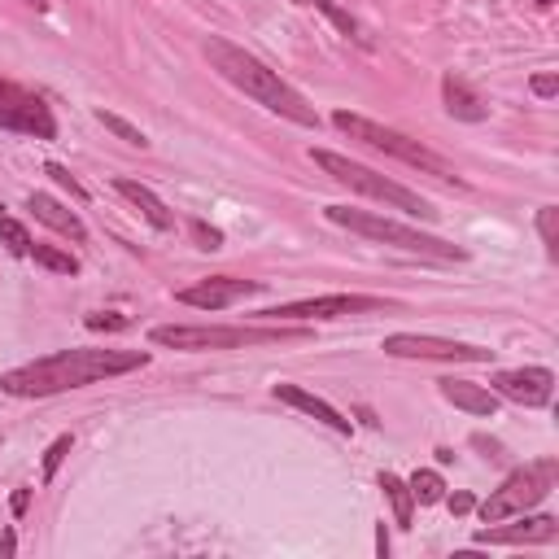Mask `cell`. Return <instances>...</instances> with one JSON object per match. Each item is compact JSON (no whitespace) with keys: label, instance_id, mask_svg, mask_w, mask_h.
Returning a JSON list of instances; mask_svg holds the SVG:
<instances>
[{"label":"cell","instance_id":"1","mask_svg":"<svg viewBox=\"0 0 559 559\" xmlns=\"http://www.w3.org/2000/svg\"><path fill=\"white\" fill-rule=\"evenodd\" d=\"M136 367H149V350H57L5 372L0 389L9 398H53L66 394V389H83L97 385V380L136 372Z\"/></svg>","mask_w":559,"mask_h":559},{"label":"cell","instance_id":"2","mask_svg":"<svg viewBox=\"0 0 559 559\" xmlns=\"http://www.w3.org/2000/svg\"><path fill=\"white\" fill-rule=\"evenodd\" d=\"M206 57H210V66L232 83V88H241L245 97H254L258 105H267L271 114H284V118H293V123H302V127H319V114L306 105L302 92L289 88V83L280 79V70L263 66L254 53L236 49V44L223 40V35H210V40H206Z\"/></svg>","mask_w":559,"mask_h":559},{"label":"cell","instance_id":"3","mask_svg":"<svg viewBox=\"0 0 559 559\" xmlns=\"http://www.w3.org/2000/svg\"><path fill=\"white\" fill-rule=\"evenodd\" d=\"M324 214L337 223V228H350V232L367 236V241H380V245H394V249H402V254H420V258H433V263H463V258H468V249L463 245H450V241H442V236L407 228V223L385 219V214H376V210L328 206Z\"/></svg>","mask_w":559,"mask_h":559},{"label":"cell","instance_id":"4","mask_svg":"<svg viewBox=\"0 0 559 559\" xmlns=\"http://www.w3.org/2000/svg\"><path fill=\"white\" fill-rule=\"evenodd\" d=\"M311 158H315V166H324V171H328L337 184H346V188H354V193H363V197L380 201V206H394V210L411 214V219H424V223H433V219H437V210L428 206V201H424L420 193H411V188L394 184L389 175L372 171V166L350 162V158H341V153H332V149H311Z\"/></svg>","mask_w":559,"mask_h":559},{"label":"cell","instance_id":"5","mask_svg":"<svg viewBox=\"0 0 559 559\" xmlns=\"http://www.w3.org/2000/svg\"><path fill=\"white\" fill-rule=\"evenodd\" d=\"M332 127H337V132H346L350 140H363V145H372L380 153H389V158L415 166V171H428V175H437V180H446V184H463L455 175V166H450L442 153L424 149L420 140L402 136V132H394V127H385V123H372V118L350 114V110H337V114H332Z\"/></svg>","mask_w":559,"mask_h":559},{"label":"cell","instance_id":"6","mask_svg":"<svg viewBox=\"0 0 559 559\" xmlns=\"http://www.w3.org/2000/svg\"><path fill=\"white\" fill-rule=\"evenodd\" d=\"M289 328H219V324H162L149 332L153 346L166 350H241L267 346V341H289Z\"/></svg>","mask_w":559,"mask_h":559},{"label":"cell","instance_id":"7","mask_svg":"<svg viewBox=\"0 0 559 559\" xmlns=\"http://www.w3.org/2000/svg\"><path fill=\"white\" fill-rule=\"evenodd\" d=\"M555 477H559V468H555L551 459H546V463H533V468L511 472V477L481 503V520H485V525H498V520H511V516H520V511L538 507L542 498L551 494Z\"/></svg>","mask_w":559,"mask_h":559},{"label":"cell","instance_id":"8","mask_svg":"<svg viewBox=\"0 0 559 559\" xmlns=\"http://www.w3.org/2000/svg\"><path fill=\"white\" fill-rule=\"evenodd\" d=\"M0 127L22 132V136H35V140H53L57 136V118L49 110V101H44L40 92L14 83V79H0Z\"/></svg>","mask_w":559,"mask_h":559},{"label":"cell","instance_id":"9","mask_svg":"<svg viewBox=\"0 0 559 559\" xmlns=\"http://www.w3.org/2000/svg\"><path fill=\"white\" fill-rule=\"evenodd\" d=\"M389 359H433V363H490L494 350L485 346H463V341H446V337H420V332H394L385 337Z\"/></svg>","mask_w":559,"mask_h":559},{"label":"cell","instance_id":"10","mask_svg":"<svg viewBox=\"0 0 559 559\" xmlns=\"http://www.w3.org/2000/svg\"><path fill=\"white\" fill-rule=\"evenodd\" d=\"M380 297H363V293H324V297H306V302H289V306H271V311H258L271 324H284V319H346V315H367L380 311Z\"/></svg>","mask_w":559,"mask_h":559},{"label":"cell","instance_id":"11","mask_svg":"<svg viewBox=\"0 0 559 559\" xmlns=\"http://www.w3.org/2000/svg\"><path fill=\"white\" fill-rule=\"evenodd\" d=\"M494 394L507 402H520V407H546L555 394V372L551 367H516V372H498Z\"/></svg>","mask_w":559,"mask_h":559},{"label":"cell","instance_id":"12","mask_svg":"<svg viewBox=\"0 0 559 559\" xmlns=\"http://www.w3.org/2000/svg\"><path fill=\"white\" fill-rule=\"evenodd\" d=\"M263 284L258 280H236V276H210V280H197L188 284V289H180L175 297H180L184 306H197V311H228L232 302H241V297L258 293Z\"/></svg>","mask_w":559,"mask_h":559},{"label":"cell","instance_id":"13","mask_svg":"<svg viewBox=\"0 0 559 559\" xmlns=\"http://www.w3.org/2000/svg\"><path fill=\"white\" fill-rule=\"evenodd\" d=\"M516 525H503L498 529H481L477 533V546H538V542H555L559 538V520L555 516H511Z\"/></svg>","mask_w":559,"mask_h":559},{"label":"cell","instance_id":"14","mask_svg":"<svg viewBox=\"0 0 559 559\" xmlns=\"http://www.w3.org/2000/svg\"><path fill=\"white\" fill-rule=\"evenodd\" d=\"M27 210L44 223V228L62 232V236H70V241H83V236H88V228H83L79 214H75V210H66L62 201L49 197V193H31V197H27Z\"/></svg>","mask_w":559,"mask_h":559},{"label":"cell","instance_id":"15","mask_svg":"<svg viewBox=\"0 0 559 559\" xmlns=\"http://www.w3.org/2000/svg\"><path fill=\"white\" fill-rule=\"evenodd\" d=\"M276 398L289 402V407H297V411H306V415H315V420H324L332 433H350V420H346V415L332 407V402L315 398L311 389H302V385H276Z\"/></svg>","mask_w":559,"mask_h":559},{"label":"cell","instance_id":"16","mask_svg":"<svg viewBox=\"0 0 559 559\" xmlns=\"http://www.w3.org/2000/svg\"><path fill=\"white\" fill-rule=\"evenodd\" d=\"M442 101H446V114L463 118V123H485V118H490V105H485L481 92H472L468 83L455 79V75L442 79Z\"/></svg>","mask_w":559,"mask_h":559},{"label":"cell","instance_id":"17","mask_svg":"<svg viewBox=\"0 0 559 559\" xmlns=\"http://www.w3.org/2000/svg\"><path fill=\"white\" fill-rule=\"evenodd\" d=\"M442 398L455 402V407L468 415H494L498 411V394L477 385V380H442Z\"/></svg>","mask_w":559,"mask_h":559},{"label":"cell","instance_id":"18","mask_svg":"<svg viewBox=\"0 0 559 559\" xmlns=\"http://www.w3.org/2000/svg\"><path fill=\"white\" fill-rule=\"evenodd\" d=\"M114 188H118V193H123L127 201H132V206H136L140 214H145V219H149L158 232H171V228H175V214L162 206V197L153 193V188L136 184V180H114Z\"/></svg>","mask_w":559,"mask_h":559},{"label":"cell","instance_id":"19","mask_svg":"<svg viewBox=\"0 0 559 559\" xmlns=\"http://www.w3.org/2000/svg\"><path fill=\"white\" fill-rule=\"evenodd\" d=\"M380 494L389 498V507H394V520L402 529H411V516H415V498H411V485L402 481V477H394V472H380Z\"/></svg>","mask_w":559,"mask_h":559},{"label":"cell","instance_id":"20","mask_svg":"<svg viewBox=\"0 0 559 559\" xmlns=\"http://www.w3.org/2000/svg\"><path fill=\"white\" fill-rule=\"evenodd\" d=\"M407 485H411V498L420 507H433V503H442L446 498V481H442V472H433V468H420Z\"/></svg>","mask_w":559,"mask_h":559},{"label":"cell","instance_id":"21","mask_svg":"<svg viewBox=\"0 0 559 559\" xmlns=\"http://www.w3.org/2000/svg\"><path fill=\"white\" fill-rule=\"evenodd\" d=\"M31 258L40 267L57 271V276H75V271H79V258L70 254V249H57V245H31Z\"/></svg>","mask_w":559,"mask_h":559},{"label":"cell","instance_id":"22","mask_svg":"<svg viewBox=\"0 0 559 559\" xmlns=\"http://www.w3.org/2000/svg\"><path fill=\"white\" fill-rule=\"evenodd\" d=\"M0 245H5L9 249V254H18V258H27L31 254V232L27 228H22V223L18 219H9V214H0Z\"/></svg>","mask_w":559,"mask_h":559},{"label":"cell","instance_id":"23","mask_svg":"<svg viewBox=\"0 0 559 559\" xmlns=\"http://www.w3.org/2000/svg\"><path fill=\"white\" fill-rule=\"evenodd\" d=\"M538 236H542V245H546V254H559V210L555 206H542L538 210Z\"/></svg>","mask_w":559,"mask_h":559},{"label":"cell","instance_id":"24","mask_svg":"<svg viewBox=\"0 0 559 559\" xmlns=\"http://www.w3.org/2000/svg\"><path fill=\"white\" fill-rule=\"evenodd\" d=\"M97 118H101L105 127H110V132H114L118 140H127V145H140V149L149 145V136L140 132V127H132V123H127V118H118V114H105V110H97Z\"/></svg>","mask_w":559,"mask_h":559},{"label":"cell","instance_id":"25","mask_svg":"<svg viewBox=\"0 0 559 559\" xmlns=\"http://www.w3.org/2000/svg\"><path fill=\"white\" fill-rule=\"evenodd\" d=\"M70 446H75V437H70V433H62V437H57V442H53L49 450H44V485H49V481L57 477V468H62V463H66V455H70Z\"/></svg>","mask_w":559,"mask_h":559},{"label":"cell","instance_id":"26","mask_svg":"<svg viewBox=\"0 0 559 559\" xmlns=\"http://www.w3.org/2000/svg\"><path fill=\"white\" fill-rule=\"evenodd\" d=\"M92 332H123V328H132V319L127 315H114V311H92L88 319H83Z\"/></svg>","mask_w":559,"mask_h":559},{"label":"cell","instance_id":"27","mask_svg":"<svg viewBox=\"0 0 559 559\" xmlns=\"http://www.w3.org/2000/svg\"><path fill=\"white\" fill-rule=\"evenodd\" d=\"M315 9H319V14H328L332 22H337V27L341 31H346V35H354V40H363V31H359V22H354L350 14H346V9H337V5H332V0H315Z\"/></svg>","mask_w":559,"mask_h":559},{"label":"cell","instance_id":"28","mask_svg":"<svg viewBox=\"0 0 559 559\" xmlns=\"http://www.w3.org/2000/svg\"><path fill=\"white\" fill-rule=\"evenodd\" d=\"M44 171H49V175H53V184H57V188H66V193L75 197V201H88V188H83V184L75 180V175L66 171V166H57V162H49V166H44Z\"/></svg>","mask_w":559,"mask_h":559},{"label":"cell","instance_id":"29","mask_svg":"<svg viewBox=\"0 0 559 559\" xmlns=\"http://www.w3.org/2000/svg\"><path fill=\"white\" fill-rule=\"evenodd\" d=\"M193 241H197V249H223V232L206 228L201 219H193Z\"/></svg>","mask_w":559,"mask_h":559},{"label":"cell","instance_id":"30","mask_svg":"<svg viewBox=\"0 0 559 559\" xmlns=\"http://www.w3.org/2000/svg\"><path fill=\"white\" fill-rule=\"evenodd\" d=\"M529 88H533V97H555V92H559V75H533Z\"/></svg>","mask_w":559,"mask_h":559},{"label":"cell","instance_id":"31","mask_svg":"<svg viewBox=\"0 0 559 559\" xmlns=\"http://www.w3.org/2000/svg\"><path fill=\"white\" fill-rule=\"evenodd\" d=\"M446 503H450V516H468V511H472V507H477V498H472V494H463V490H459V494H450V498H446Z\"/></svg>","mask_w":559,"mask_h":559},{"label":"cell","instance_id":"32","mask_svg":"<svg viewBox=\"0 0 559 559\" xmlns=\"http://www.w3.org/2000/svg\"><path fill=\"white\" fill-rule=\"evenodd\" d=\"M9 507H14V516H22V511L31 507V490H18L14 498H9Z\"/></svg>","mask_w":559,"mask_h":559},{"label":"cell","instance_id":"33","mask_svg":"<svg viewBox=\"0 0 559 559\" xmlns=\"http://www.w3.org/2000/svg\"><path fill=\"white\" fill-rule=\"evenodd\" d=\"M376 551H380V555H389V529H385V520L376 525Z\"/></svg>","mask_w":559,"mask_h":559},{"label":"cell","instance_id":"34","mask_svg":"<svg viewBox=\"0 0 559 559\" xmlns=\"http://www.w3.org/2000/svg\"><path fill=\"white\" fill-rule=\"evenodd\" d=\"M14 551H18V538H14V533H5V538H0V559H9Z\"/></svg>","mask_w":559,"mask_h":559},{"label":"cell","instance_id":"35","mask_svg":"<svg viewBox=\"0 0 559 559\" xmlns=\"http://www.w3.org/2000/svg\"><path fill=\"white\" fill-rule=\"evenodd\" d=\"M27 5H35V9H44V5H49V0H27Z\"/></svg>","mask_w":559,"mask_h":559},{"label":"cell","instance_id":"36","mask_svg":"<svg viewBox=\"0 0 559 559\" xmlns=\"http://www.w3.org/2000/svg\"><path fill=\"white\" fill-rule=\"evenodd\" d=\"M555 5V0H538V9H551Z\"/></svg>","mask_w":559,"mask_h":559},{"label":"cell","instance_id":"37","mask_svg":"<svg viewBox=\"0 0 559 559\" xmlns=\"http://www.w3.org/2000/svg\"><path fill=\"white\" fill-rule=\"evenodd\" d=\"M293 5H302V9H306V5H315V0H293Z\"/></svg>","mask_w":559,"mask_h":559}]
</instances>
